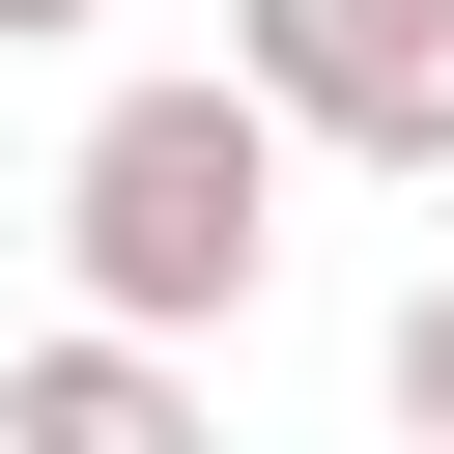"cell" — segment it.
I'll use <instances>...</instances> for the list:
<instances>
[{"label": "cell", "instance_id": "obj_1", "mask_svg": "<svg viewBox=\"0 0 454 454\" xmlns=\"http://www.w3.org/2000/svg\"><path fill=\"white\" fill-rule=\"evenodd\" d=\"M57 255H85V312L114 340H227L255 284H284V114L227 85V57H170V85H114L85 142H57Z\"/></svg>", "mask_w": 454, "mask_h": 454}, {"label": "cell", "instance_id": "obj_2", "mask_svg": "<svg viewBox=\"0 0 454 454\" xmlns=\"http://www.w3.org/2000/svg\"><path fill=\"white\" fill-rule=\"evenodd\" d=\"M227 85L340 170H454V0H227Z\"/></svg>", "mask_w": 454, "mask_h": 454}, {"label": "cell", "instance_id": "obj_3", "mask_svg": "<svg viewBox=\"0 0 454 454\" xmlns=\"http://www.w3.org/2000/svg\"><path fill=\"white\" fill-rule=\"evenodd\" d=\"M0 454H227V397H199L170 340H114V312H57V340L0 369Z\"/></svg>", "mask_w": 454, "mask_h": 454}, {"label": "cell", "instance_id": "obj_4", "mask_svg": "<svg viewBox=\"0 0 454 454\" xmlns=\"http://www.w3.org/2000/svg\"><path fill=\"white\" fill-rule=\"evenodd\" d=\"M369 369H397V426H426V454H454V255H426V284H397V340H369Z\"/></svg>", "mask_w": 454, "mask_h": 454}, {"label": "cell", "instance_id": "obj_5", "mask_svg": "<svg viewBox=\"0 0 454 454\" xmlns=\"http://www.w3.org/2000/svg\"><path fill=\"white\" fill-rule=\"evenodd\" d=\"M57 28H114V0H0V57H57Z\"/></svg>", "mask_w": 454, "mask_h": 454}]
</instances>
